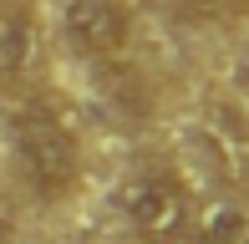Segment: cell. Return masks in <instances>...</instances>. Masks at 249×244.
Masks as SVG:
<instances>
[{
    "instance_id": "cell-4",
    "label": "cell",
    "mask_w": 249,
    "mask_h": 244,
    "mask_svg": "<svg viewBox=\"0 0 249 244\" xmlns=\"http://www.w3.org/2000/svg\"><path fill=\"white\" fill-rule=\"evenodd\" d=\"M36 56V20L20 5H0V82L20 76Z\"/></svg>"
},
{
    "instance_id": "cell-9",
    "label": "cell",
    "mask_w": 249,
    "mask_h": 244,
    "mask_svg": "<svg viewBox=\"0 0 249 244\" xmlns=\"http://www.w3.org/2000/svg\"><path fill=\"white\" fill-rule=\"evenodd\" d=\"M26 244H46V239H26Z\"/></svg>"
},
{
    "instance_id": "cell-2",
    "label": "cell",
    "mask_w": 249,
    "mask_h": 244,
    "mask_svg": "<svg viewBox=\"0 0 249 244\" xmlns=\"http://www.w3.org/2000/svg\"><path fill=\"white\" fill-rule=\"evenodd\" d=\"M122 214L142 244H188L194 239V198L173 168L138 173L122 188Z\"/></svg>"
},
{
    "instance_id": "cell-8",
    "label": "cell",
    "mask_w": 249,
    "mask_h": 244,
    "mask_svg": "<svg viewBox=\"0 0 249 244\" xmlns=\"http://www.w3.org/2000/svg\"><path fill=\"white\" fill-rule=\"evenodd\" d=\"M239 82H244V92H249V56L239 61Z\"/></svg>"
},
{
    "instance_id": "cell-5",
    "label": "cell",
    "mask_w": 249,
    "mask_h": 244,
    "mask_svg": "<svg viewBox=\"0 0 249 244\" xmlns=\"http://www.w3.org/2000/svg\"><path fill=\"white\" fill-rule=\"evenodd\" d=\"M213 117H219V132H224V163L249 188V117H239L234 107H213Z\"/></svg>"
},
{
    "instance_id": "cell-6",
    "label": "cell",
    "mask_w": 249,
    "mask_h": 244,
    "mask_svg": "<svg viewBox=\"0 0 249 244\" xmlns=\"http://www.w3.org/2000/svg\"><path fill=\"white\" fill-rule=\"evenodd\" d=\"M198 244H249V214L239 204H209L198 224Z\"/></svg>"
},
{
    "instance_id": "cell-7",
    "label": "cell",
    "mask_w": 249,
    "mask_h": 244,
    "mask_svg": "<svg viewBox=\"0 0 249 244\" xmlns=\"http://www.w3.org/2000/svg\"><path fill=\"white\" fill-rule=\"evenodd\" d=\"M163 5L178 16H203V10H213V0H163Z\"/></svg>"
},
{
    "instance_id": "cell-3",
    "label": "cell",
    "mask_w": 249,
    "mask_h": 244,
    "mask_svg": "<svg viewBox=\"0 0 249 244\" xmlns=\"http://www.w3.org/2000/svg\"><path fill=\"white\" fill-rule=\"evenodd\" d=\"M61 31L87 56H117L127 46V10L117 0H66Z\"/></svg>"
},
{
    "instance_id": "cell-1",
    "label": "cell",
    "mask_w": 249,
    "mask_h": 244,
    "mask_svg": "<svg viewBox=\"0 0 249 244\" xmlns=\"http://www.w3.org/2000/svg\"><path fill=\"white\" fill-rule=\"evenodd\" d=\"M16 153L41 198H66L82 183V142L46 107H20L16 112Z\"/></svg>"
}]
</instances>
